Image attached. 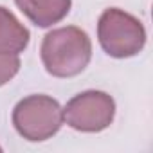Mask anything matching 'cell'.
Listing matches in <instances>:
<instances>
[{
	"mask_svg": "<svg viewBox=\"0 0 153 153\" xmlns=\"http://www.w3.org/2000/svg\"><path fill=\"white\" fill-rule=\"evenodd\" d=\"M20 11L38 27H51L61 22L68 11L70 0H15Z\"/></svg>",
	"mask_w": 153,
	"mask_h": 153,
	"instance_id": "obj_5",
	"label": "cell"
},
{
	"mask_svg": "<svg viewBox=\"0 0 153 153\" xmlns=\"http://www.w3.org/2000/svg\"><path fill=\"white\" fill-rule=\"evenodd\" d=\"M115 115L112 96L101 90H87L74 96L63 108V121L78 131L97 133L106 130Z\"/></svg>",
	"mask_w": 153,
	"mask_h": 153,
	"instance_id": "obj_4",
	"label": "cell"
},
{
	"mask_svg": "<svg viewBox=\"0 0 153 153\" xmlns=\"http://www.w3.org/2000/svg\"><path fill=\"white\" fill-rule=\"evenodd\" d=\"M40 52L43 67L51 76L72 78L87 68L92 58V43L83 29L67 25L47 33Z\"/></svg>",
	"mask_w": 153,
	"mask_h": 153,
	"instance_id": "obj_1",
	"label": "cell"
},
{
	"mask_svg": "<svg viewBox=\"0 0 153 153\" xmlns=\"http://www.w3.org/2000/svg\"><path fill=\"white\" fill-rule=\"evenodd\" d=\"M97 38L103 51L112 58L139 54L146 43V31L139 18L123 9H105L97 22Z\"/></svg>",
	"mask_w": 153,
	"mask_h": 153,
	"instance_id": "obj_2",
	"label": "cell"
},
{
	"mask_svg": "<svg viewBox=\"0 0 153 153\" xmlns=\"http://www.w3.org/2000/svg\"><path fill=\"white\" fill-rule=\"evenodd\" d=\"M18 70H20V58H18V54L0 52V87L9 83L16 76Z\"/></svg>",
	"mask_w": 153,
	"mask_h": 153,
	"instance_id": "obj_7",
	"label": "cell"
},
{
	"mask_svg": "<svg viewBox=\"0 0 153 153\" xmlns=\"http://www.w3.org/2000/svg\"><path fill=\"white\" fill-rule=\"evenodd\" d=\"M29 31L18 18L6 7L0 6V52L18 54L29 45Z\"/></svg>",
	"mask_w": 153,
	"mask_h": 153,
	"instance_id": "obj_6",
	"label": "cell"
},
{
	"mask_svg": "<svg viewBox=\"0 0 153 153\" xmlns=\"http://www.w3.org/2000/svg\"><path fill=\"white\" fill-rule=\"evenodd\" d=\"M13 124L16 131L31 142L47 140L61 128L63 108L51 96H29L15 106Z\"/></svg>",
	"mask_w": 153,
	"mask_h": 153,
	"instance_id": "obj_3",
	"label": "cell"
},
{
	"mask_svg": "<svg viewBox=\"0 0 153 153\" xmlns=\"http://www.w3.org/2000/svg\"><path fill=\"white\" fill-rule=\"evenodd\" d=\"M0 151H2V148H0Z\"/></svg>",
	"mask_w": 153,
	"mask_h": 153,
	"instance_id": "obj_8",
	"label": "cell"
}]
</instances>
